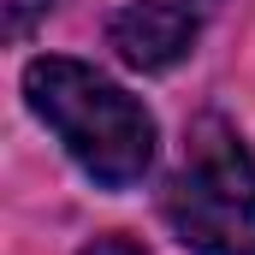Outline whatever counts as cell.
<instances>
[{"label":"cell","instance_id":"6da1fadb","mask_svg":"<svg viewBox=\"0 0 255 255\" xmlns=\"http://www.w3.org/2000/svg\"><path fill=\"white\" fill-rule=\"evenodd\" d=\"M24 101L101 190H130L154 166V113L107 71L42 54L24 65Z\"/></svg>","mask_w":255,"mask_h":255},{"label":"cell","instance_id":"7a4b0ae2","mask_svg":"<svg viewBox=\"0 0 255 255\" xmlns=\"http://www.w3.org/2000/svg\"><path fill=\"white\" fill-rule=\"evenodd\" d=\"M166 226L190 255H255V148L226 119H196L166 178Z\"/></svg>","mask_w":255,"mask_h":255},{"label":"cell","instance_id":"3957f363","mask_svg":"<svg viewBox=\"0 0 255 255\" xmlns=\"http://www.w3.org/2000/svg\"><path fill=\"white\" fill-rule=\"evenodd\" d=\"M202 18L184 0H130L107 18V48L130 65V71H172L178 60H190Z\"/></svg>","mask_w":255,"mask_h":255},{"label":"cell","instance_id":"277c9868","mask_svg":"<svg viewBox=\"0 0 255 255\" xmlns=\"http://www.w3.org/2000/svg\"><path fill=\"white\" fill-rule=\"evenodd\" d=\"M48 6H54V0H6V30H12V36H24Z\"/></svg>","mask_w":255,"mask_h":255},{"label":"cell","instance_id":"5b68a950","mask_svg":"<svg viewBox=\"0 0 255 255\" xmlns=\"http://www.w3.org/2000/svg\"><path fill=\"white\" fill-rule=\"evenodd\" d=\"M83 255H148L136 238H125V232H107V238H95V244H83Z\"/></svg>","mask_w":255,"mask_h":255},{"label":"cell","instance_id":"8992f818","mask_svg":"<svg viewBox=\"0 0 255 255\" xmlns=\"http://www.w3.org/2000/svg\"><path fill=\"white\" fill-rule=\"evenodd\" d=\"M184 6H196V12H202V6H214V0H184Z\"/></svg>","mask_w":255,"mask_h":255}]
</instances>
